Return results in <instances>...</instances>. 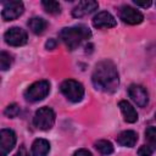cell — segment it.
I'll return each mask as SVG.
<instances>
[{"label": "cell", "mask_w": 156, "mask_h": 156, "mask_svg": "<svg viewBox=\"0 0 156 156\" xmlns=\"http://www.w3.org/2000/svg\"><path fill=\"white\" fill-rule=\"evenodd\" d=\"M136 140H138V134L134 130H124L119 133L117 136V143L126 147H133L136 144Z\"/></svg>", "instance_id": "4fadbf2b"}, {"label": "cell", "mask_w": 156, "mask_h": 156, "mask_svg": "<svg viewBox=\"0 0 156 156\" xmlns=\"http://www.w3.org/2000/svg\"><path fill=\"white\" fill-rule=\"evenodd\" d=\"M60 88L62 94L72 102H79L84 96L83 85L74 79H66L65 82H62Z\"/></svg>", "instance_id": "3957f363"}, {"label": "cell", "mask_w": 156, "mask_h": 156, "mask_svg": "<svg viewBox=\"0 0 156 156\" xmlns=\"http://www.w3.org/2000/svg\"><path fill=\"white\" fill-rule=\"evenodd\" d=\"M50 151V143L45 139H35L32 144L33 156H48Z\"/></svg>", "instance_id": "9a60e30c"}, {"label": "cell", "mask_w": 156, "mask_h": 156, "mask_svg": "<svg viewBox=\"0 0 156 156\" xmlns=\"http://www.w3.org/2000/svg\"><path fill=\"white\" fill-rule=\"evenodd\" d=\"M41 5H43V7L46 12L52 13V15L60 13V11H61V6L57 1H50V0L49 1H43Z\"/></svg>", "instance_id": "ac0fdd59"}, {"label": "cell", "mask_w": 156, "mask_h": 156, "mask_svg": "<svg viewBox=\"0 0 156 156\" xmlns=\"http://www.w3.org/2000/svg\"><path fill=\"white\" fill-rule=\"evenodd\" d=\"M16 144V134L11 129H1L0 132V156H6Z\"/></svg>", "instance_id": "ba28073f"}, {"label": "cell", "mask_w": 156, "mask_h": 156, "mask_svg": "<svg viewBox=\"0 0 156 156\" xmlns=\"http://www.w3.org/2000/svg\"><path fill=\"white\" fill-rule=\"evenodd\" d=\"M91 79L95 88L105 93L116 91L119 84L117 68L110 60H102L95 66Z\"/></svg>", "instance_id": "6da1fadb"}, {"label": "cell", "mask_w": 156, "mask_h": 156, "mask_svg": "<svg viewBox=\"0 0 156 156\" xmlns=\"http://www.w3.org/2000/svg\"><path fill=\"white\" fill-rule=\"evenodd\" d=\"M49 91H50V83L48 80H38L27 88V90L24 91V98L32 102L40 101L48 96Z\"/></svg>", "instance_id": "277c9868"}, {"label": "cell", "mask_w": 156, "mask_h": 156, "mask_svg": "<svg viewBox=\"0 0 156 156\" xmlns=\"http://www.w3.org/2000/svg\"><path fill=\"white\" fill-rule=\"evenodd\" d=\"M118 107L121 108L123 116H124V119L128 122V123H134L138 121V113L136 111L134 110V107L127 101V100H122L119 101L118 104Z\"/></svg>", "instance_id": "5bb4252c"}, {"label": "cell", "mask_w": 156, "mask_h": 156, "mask_svg": "<svg viewBox=\"0 0 156 156\" xmlns=\"http://www.w3.org/2000/svg\"><path fill=\"white\" fill-rule=\"evenodd\" d=\"M119 18L128 24H139L143 22L144 16L140 11L130 6H122L119 9Z\"/></svg>", "instance_id": "9c48e42d"}, {"label": "cell", "mask_w": 156, "mask_h": 156, "mask_svg": "<svg viewBox=\"0 0 156 156\" xmlns=\"http://www.w3.org/2000/svg\"><path fill=\"white\" fill-rule=\"evenodd\" d=\"M95 147L104 156L111 155L113 152V146H112V144L108 140H98L95 143Z\"/></svg>", "instance_id": "e0dca14e"}, {"label": "cell", "mask_w": 156, "mask_h": 156, "mask_svg": "<svg viewBox=\"0 0 156 156\" xmlns=\"http://www.w3.org/2000/svg\"><path fill=\"white\" fill-rule=\"evenodd\" d=\"M73 156H93V155L90 154V151H88V150H85V149H79L78 151L74 152Z\"/></svg>", "instance_id": "603a6c76"}, {"label": "cell", "mask_w": 156, "mask_h": 156, "mask_svg": "<svg viewBox=\"0 0 156 156\" xmlns=\"http://www.w3.org/2000/svg\"><path fill=\"white\" fill-rule=\"evenodd\" d=\"M145 138L149 143V146L156 149V127H149L145 130Z\"/></svg>", "instance_id": "ffe728a7"}, {"label": "cell", "mask_w": 156, "mask_h": 156, "mask_svg": "<svg viewBox=\"0 0 156 156\" xmlns=\"http://www.w3.org/2000/svg\"><path fill=\"white\" fill-rule=\"evenodd\" d=\"M46 21L41 17H33L28 21V27L34 34H41L46 28Z\"/></svg>", "instance_id": "2e32d148"}, {"label": "cell", "mask_w": 156, "mask_h": 156, "mask_svg": "<svg viewBox=\"0 0 156 156\" xmlns=\"http://www.w3.org/2000/svg\"><path fill=\"white\" fill-rule=\"evenodd\" d=\"M24 6L21 1H6L2 4V11H1V17L4 21H12L18 18L23 13Z\"/></svg>", "instance_id": "8992f818"}, {"label": "cell", "mask_w": 156, "mask_h": 156, "mask_svg": "<svg viewBox=\"0 0 156 156\" xmlns=\"http://www.w3.org/2000/svg\"><path fill=\"white\" fill-rule=\"evenodd\" d=\"M138 155L139 156H151L152 155V147L149 146V145H143V146L139 147Z\"/></svg>", "instance_id": "7402d4cb"}, {"label": "cell", "mask_w": 156, "mask_h": 156, "mask_svg": "<svg viewBox=\"0 0 156 156\" xmlns=\"http://www.w3.org/2000/svg\"><path fill=\"white\" fill-rule=\"evenodd\" d=\"M13 156H29V154L27 152V150H26V147H24V146H21V147H20V150H18Z\"/></svg>", "instance_id": "d4e9b609"}, {"label": "cell", "mask_w": 156, "mask_h": 156, "mask_svg": "<svg viewBox=\"0 0 156 156\" xmlns=\"http://www.w3.org/2000/svg\"><path fill=\"white\" fill-rule=\"evenodd\" d=\"M128 94H129V98L139 107L146 106V104L149 101V98H147V93H146V90H145L144 87L138 85V84H132L128 88Z\"/></svg>", "instance_id": "30bf717a"}, {"label": "cell", "mask_w": 156, "mask_h": 156, "mask_svg": "<svg viewBox=\"0 0 156 156\" xmlns=\"http://www.w3.org/2000/svg\"><path fill=\"white\" fill-rule=\"evenodd\" d=\"M4 39L11 46H22L27 43L28 37H27V33L24 29H22L20 27H12L5 33Z\"/></svg>", "instance_id": "52a82bcc"}, {"label": "cell", "mask_w": 156, "mask_h": 156, "mask_svg": "<svg viewBox=\"0 0 156 156\" xmlns=\"http://www.w3.org/2000/svg\"><path fill=\"white\" fill-rule=\"evenodd\" d=\"M134 4L136 6H141V7H149L151 5V1L147 0V1H139V0H134Z\"/></svg>", "instance_id": "cb8c5ba5"}, {"label": "cell", "mask_w": 156, "mask_h": 156, "mask_svg": "<svg viewBox=\"0 0 156 156\" xmlns=\"http://www.w3.org/2000/svg\"><path fill=\"white\" fill-rule=\"evenodd\" d=\"M117 24L116 18L107 11H101L96 13L93 18V26L95 28H112Z\"/></svg>", "instance_id": "8fae6325"}, {"label": "cell", "mask_w": 156, "mask_h": 156, "mask_svg": "<svg viewBox=\"0 0 156 156\" xmlns=\"http://www.w3.org/2000/svg\"><path fill=\"white\" fill-rule=\"evenodd\" d=\"M155 118H156V113H155Z\"/></svg>", "instance_id": "4316f807"}, {"label": "cell", "mask_w": 156, "mask_h": 156, "mask_svg": "<svg viewBox=\"0 0 156 156\" xmlns=\"http://www.w3.org/2000/svg\"><path fill=\"white\" fill-rule=\"evenodd\" d=\"M56 46V41L54 39H49V41H46V48L48 49H54Z\"/></svg>", "instance_id": "484cf974"}, {"label": "cell", "mask_w": 156, "mask_h": 156, "mask_svg": "<svg viewBox=\"0 0 156 156\" xmlns=\"http://www.w3.org/2000/svg\"><path fill=\"white\" fill-rule=\"evenodd\" d=\"M91 35L90 29L84 24H78L73 27L63 28L60 32V38L65 43L68 50H74L83 40L89 39Z\"/></svg>", "instance_id": "7a4b0ae2"}, {"label": "cell", "mask_w": 156, "mask_h": 156, "mask_svg": "<svg viewBox=\"0 0 156 156\" xmlns=\"http://www.w3.org/2000/svg\"><path fill=\"white\" fill-rule=\"evenodd\" d=\"M12 61L13 60H12V56L10 54H7L6 51H1V54H0V67H1L2 71L9 69L12 65Z\"/></svg>", "instance_id": "d6986e66"}, {"label": "cell", "mask_w": 156, "mask_h": 156, "mask_svg": "<svg viewBox=\"0 0 156 156\" xmlns=\"http://www.w3.org/2000/svg\"><path fill=\"white\" fill-rule=\"evenodd\" d=\"M33 123L41 130H49L55 123V112L50 107H40L34 115Z\"/></svg>", "instance_id": "5b68a950"}, {"label": "cell", "mask_w": 156, "mask_h": 156, "mask_svg": "<svg viewBox=\"0 0 156 156\" xmlns=\"http://www.w3.org/2000/svg\"><path fill=\"white\" fill-rule=\"evenodd\" d=\"M99 7V4L94 0H85V1H80L78 2V5L73 9L72 15L73 17H83L85 15H89L91 12H94L96 9Z\"/></svg>", "instance_id": "7c38bea8"}, {"label": "cell", "mask_w": 156, "mask_h": 156, "mask_svg": "<svg viewBox=\"0 0 156 156\" xmlns=\"http://www.w3.org/2000/svg\"><path fill=\"white\" fill-rule=\"evenodd\" d=\"M20 112H21V110H20V106H18L17 104H11V105H9V106L5 108V115H6L7 117H10V118L17 117V116L20 115Z\"/></svg>", "instance_id": "44dd1931"}]
</instances>
